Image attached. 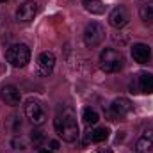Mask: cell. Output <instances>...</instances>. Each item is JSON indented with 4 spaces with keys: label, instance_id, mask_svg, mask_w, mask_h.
<instances>
[{
    "label": "cell",
    "instance_id": "7",
    "mask_svg": "<svg viewBox=\"0 0 153 153\" xmlns=\"http://www.w3.org/2000/svg\"><path fill=\"white\" fill-rule=\"evenodd\" d=\"M53 66H55V55L52 52H43L36 62V73L38 76H48L53 71Z\"/></svg>",
    "mask_w": 153,
    "mask_h": 153
},
{
    "label": "cell",
    "instance_id": "18",
    "mask_svg": "<svg viewBox=\"0 0 153 153\" xmlns=\"http://www.w3.org/2000/svg\"><path fill=\"white\" fill-rule=\"evenodd\" d=\"M30 141H32L36 146H39V144L45 141V135H43V132H41V130H32V132H30Z\"/></svg>",
    "mask_w": 153,
    "mask_h": 153
},
{
    "label": "cell",
    "instance_id": "11",
    "mask_svg": "<svg viewBox=\"0 0 153 153\" xmlns=\"http://www.w3.org/2000/svg\"><path fill=\"white\" fill-rule=\"evenodd\" d=\"M0 96H2V100H4L7 105H11V107H18L20 102H22V94H20V91H18L14 85H11V84L4 85V87L0 89Z\"/></svg>",
    "mask_w": 153,
    "mask_h": 153
},
{
    "label": "cell",
    "instance_id": "4",
    "mask_svg": "<svg viewBox=\"0 0 153 153\" xmlns=\"http://www.w3.org/2000/svg\"><path fill=\"white\" fill-rule=\"evenodd\" d=\"M130 91L137 93V94H148L153 93V75L148 71H141L135 73L132 82H130Z\"/></svg>",
    "mask_w": 153,
    "mask_h": 153
},
{
    "label": "cell",
    "instance_id": "1",
    "mask_svg": "<svg viewBox=\"0 0 153 153\" xmlns=\"http://www.w3.org/2000/svg\"><path fill=\"white\" fill-rule=\"evenodd\" d=\"M55 130L59 134V137L66 143H75L78 139V123H76V116L75 111L71 107H64L57 117L53 121Z\"/></svg>",
    "mask_w": 153,
    "mask_h": 153
},
{
    "label": "cell",
    "instance_id": "8",
    "mask_svg": "<svg viewBox=\"0 0 153 153\" xmlns=\"http://www.w3.org/2000/svg\"><path fill=\"white\" fill-rule=\"evenodd\" d=\"M132 109H134L132 102L128 98H123V96L116 98L114 102L111 103V114H112V117H117V119L126 117V116L132 112Z\"/></svg>",
    "mask_w": 153,
    "mask_h": 153
},
{
    "label": "cell",
    "instance_id": "2",
    "mask_svg": "<svg viewBox=\"0 0 153 153\" xmlns=\"http://www.w3.org/2000/svg\"><path fill=\"white\" fill-rule=\"evenodd\" d=\"M123 62H125L123 53L114 48H105L100 53V68L105 73H117L123 68Z\"/></svg>",
    "mask_w": 153,
    "mask_h": 153
},
{
    "label": "cell",
    "instance_id": "22",
    "mask_svg": "<svg viewBox=\"0 0 153 153\" xmlns=\"http://www.w3.org/2000/svg\"><path fill=\"white\" fill-rule=\"evenodd\" d=\"M39 153H53L52 150H45V148H39Z\"/></svg>",
    "mask_w": 153,
    "mask_h": 153
},
{
    "label": "cell",
    "instance_id": "21",
    "mask_svg": "<svg viewBox=\"0 0 153 153\" xmlns=\"http://www.w3.org/2000/svg\"><path fill=\"white\" fill-rule=\"evenodd\" d=\"M93 153H112L111 148H98V150H94Z\"/></svg>",
    "mask_w": 153,
    "mask_h": 153
},
{
    "label": "cell",
    "instance_id": "13",
    "mask_svg": "<svg viewBox=\"0 0 153 153\" xmlns=\"http://www.w3.org/2000/svg\"><path fill=\"white\" fill-rule=\"evenodd\" d=\"M137 153H146L153 150V128H148L143 132V135L137 139L135 143V148H134Z\"/></svg>",
    "mask_w": 153,
    "mask_h": 153
},
{
    "label": "cell",
    "instance_id": "23",
    "mask_svg": "<svg viewBox=\"0 0 153 153\" xmlns=\"http://www.w3.org/2000/svg\"><path fill=\"white\" fill-rule=\"evenodd\" d=\"M0 2H7V0H0Z\"/></svg>",
    "mask_w": 153,
    "mask_h": 153
},
{
    "label": "cell",
    "instance_id": "19",
    "mask_svg": "<svg viewBox=\"0 0 153 153\" xmlns=\"http://www.w3.org/2000/svg\"><path fill=\"white\" fill-rule=\"evenodd\" d=\"M13 146L16 148V150H25V141L23 139H13Z\"/></svg>",
    "mask_w": 153,
    "mask_h": 153
},
{
    "label": "cell",
    "instance_id": "17",
    "mask_svg": "<svg viewBox=\"0 0 153 153\" xmlns=\"http://www.w3.org/2000/svg\"><path fill=\"white\" fill-rule=\"evenodd\" d=\"M82 119L85 121V125H96V123H98V119H100V116H98V112H96L94 109L85 107V109H84V112H82Z\"/></svg>",
    "mask_w": 153,
    "mask_h": 153
},
{
    "label": "cell",
    "instance_id": "15",
    "mask_svg": "<svg viewBox=\"0 0 153 153\" xmlns=\"http://www.w3.org/2000/svg\"><path fill=\"white\" fill-rule=\"evenodd\" d=\"M85 11H89L91 14H103L105 5L102 0H85Z\"/></svg>",
    "mask_w": 153,
    "mask_h": 153
},
{
    "label": "cell",
    "instance_id": "14",
    "mask_svg": "<svg viewBox=\"0 0 153 153\" xmlns=\"http://www.w3.org/2000/svg\"><path fill=\"white\" fill-rule=\"evenodd\" d=\"M139 16H141V20H143L146 25H152L153 23V2H146L144 5H141Z\"/></svg>",
    "mask_w": 153,
    "mask_h": 153
},
{
    "label": "cell",
    "instance_id": "3",
    "mask_svg": "<svg viewBox=\"0 0 153 153\" xmlns=\"http://www.w3.org/2000/svg\"><path fill=\"white\" fill-rule=\"evenodd\" d=\"M5 59L11 66L14 68H23L27 66V62L30 61V48L23 43H18V45H13L7 48L5 52Z\"/></svg>",
    "mask_w": 153,
    "mask_h": 153
},
{
    "label": "cell",
    "instance_id": "16",
    "mask_svg": "<svg viewBox=\"0 0 153 153\" xmlns=\"http://www.w3.org/2000/svg\"><path fill=\"white\" fill-rule=\"evenodd\" d=\"M89 137H91L93 143H102V141H105L109 137V128H105V126L94 128L93 132H89Z\"/></svg>",
    "mask_w": 153,
    "mask_h": 153
},
{
    "label": "cell",
    "instance_id": "20",
    "mask_svg": "<svg viewBox=\"0 0 153 153\" xmlns=\"http://www.w3.org/2000/svg\"><path fill=\"white\" fill-rule=\"evenodd\" d=\"M50 150L52 152H57L59 150V143L57 141H50Z\"/></svg>",
    "mask_w": 153,
    "mask_h": 153
},
{
    "label": "cell",
    "instance_id": "12",
    "mask_svg": "<svg viewBox=\"0 0 153 153\" xmlns=\"http://www.w3.org/2000/svg\"><path fill=\"white\" fill-rule=\"evenodd\" d=\"M132 57H134L135 62H139V64H146V62H150L152 48H150L148 45H144V43H135V45L132 46Z\"/></svg>",
    "mask_w": 153,
    "mask_h": 153
},
{
    "label": "cell",
    "instance_id": "9",
    "mask_svg": "<svg viewBox=\"0 0 153 153\" xmlns=\"http://www.w3.org/2000/svg\"><path fill=\"white\" fill-rule=\"evenodd\" d=\"M128 20H130V13H128V9H126L125 5L114 7V9L111 11V14H109V23H111L114 29L125 27V25L128 23Z\"/></svg>",
    "mask_w": 153,
    "mask_h": 153
},
{
    "label": "cell",
    "instance_id": "6",
    "mask_svg": "<svg viewBox=\"0 0 153 153\" xmlns=\"http://www.w3.org/2000/svg\"><path fill=\"white\" fill-rule=\"evenodd\" d=\"M103 38H105V30L96 22H91L84 30V43L87 46H98L103 41Z\"/></svg>",
    "mask_w": 153,
    "mask_h": 153
},
{
    "label": "cell",
    "instance_id": "10",
    "mask_svg": "<svg viewBox=\"0 0 153 153\" xmlns=\"http://www.w3.org/2000/svg\"><path fill=\"white\" fill-rule=\"evenodd\" d=\"M38 14V4L36 2H23L18 9H16V20L22 22V23H27L30 20H34V16Z\"/></svg>",
    "mask_w": 153,
    "mask_h": 153
},
{
    "label": "cell",
    "instance_id": "5",
    "mask_svg": "<svg viewBox=\"0 0 153 153\" xmlns=\"http://www.w3.org/2000/svg\"><path fill=\"white\" fill-rule=\"evenodd\" d=\"M25 116L27 119L34 125V126H41L46 121V111L45 107L39 103L38 100H29L25 105Z\"/></svg>",
    "mask_w": 153,
    "mask_h": 153
}]
</instances>
